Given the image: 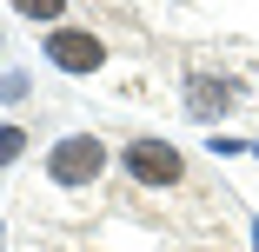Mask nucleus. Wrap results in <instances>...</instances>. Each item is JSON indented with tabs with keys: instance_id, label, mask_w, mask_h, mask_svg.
Wrapping results in <instances>:
<instances>
[{
	"instance_id": "1",
	"label": "nucleus",
	"mask_w": 259,
	"mask_h": 252,
	"mask_svg": "<svg viewBox=\"0 0 259 252\" xmlns=\"http://www.w3.org/2000/svg\"><path fill=\"white\" fill-rule=\"evenodd\" d=\"M100 166H107V146H100L93 133H67L54 153H47V179L54 186H93Z\"/></svg>"
},
{
	"instance_id": "2",
	"label": "nucleus",
	"mask_w": 259,
	"mask_h": 252,
	"mask_svg": "<svg viewBox=\"0 0 259 252\" xmlns=\"http://www.w3.org/2000/svg\"><path fill=\"white\" fill-rule=\"evenodd\" d=\"M47 60L67 67V73H100L107 67V40L87 33V27H54L47 33Z\"/></svg>"
},
{
	"instance_id": "3",
	"label": "nucleus",
	"mask_w": 259,
	"mask_h": 252,
	"mask_svg": "<svg viewBox=\"0 0 259 252\" xmlns=\"http://www.w3.org/2000/svg\"><path fill=\"white\" fill-rule=\"evenodd\" d=\"M126 173H133L140 186H180L186 160L173 153L166 139H133V146H126Z\"/></svg>"
},
{
	"instance_id": "4",
	"label": "nucleus",
	"mask_w": 259,
	"mask_h": 252,
	"mask_svg": "<svg viewBox=\"0 0 259 252\" xmlns=\"http://www.w3.org/2000/svg\"><path fill=\"white\" fill-rule=\"evenodd\" d=\"M186 107H193L199 120H220V113L233 107V86L213 80V73H193V80H186Z\"/></svg>"
},
{
	"instance_id": "5",
	"label": "nucleus",
	"mask_w": 259,
	"mask_h": 252,
	"mask_svg": "<svg viewBox=\"0 0 259 252\" xmlns=\"http://www.w3.org/2000/svg\"><path fill=\"white\" fill-rule=\"evenodd\" d=\"M14 7H20L27 20H60V14H67V0H14Z\"/></svg>"
},
{
	"instance_id": "6",
	"label": "nucleus",
	"mask_w": 259,
	"mask_h": 252,
	"mask_svg": "<svg viewBox=\"0 0 259 252\" xmlns=\"http://www.w3.org/2000/svg\"><path fill=\"white\" fill-rule=\"evenodd\" d=\"M20 153H27V133L20 126H0V166H14Z\"/></svg>"
},
{
	"instance_id": "7",
	"label": "nucleus",
	"mask_w": 259,
	"mask_h": 252,
	"mask_svg": "<svg viewBox=\"0 0 259 252\" xmlns=\"http://www.w3.org/2000/svg\"><path fill=\"white\" fill-rule=\"evenodd\" d=\"M0 99H27V73H0Z\"/></svg>"
},
{
	"instance_id": "8",
	"label": "nucleus",
	"mask_w": 259,
	"mask_h": 252,
	"mask_svg": "<svg viewBox=\"0 0 259 252\" xmlns=\"http://www.w3.org/2000/svg\"><path fill=\"white\" fill-rule=\"evenodd\" d=\"M252 252H259V219H252Z\"/></svg>"
}]
</instances>
